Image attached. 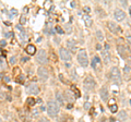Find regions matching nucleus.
<instances>
[{
	"mask_svg": "<svg viewBox=\"0 0 131 122\" xmlns=\"http://www.w3.org/2000/svg\"><path fill=\"white\" fill-rule=\"evenodd\" d=\"M127 40H128L129 44L131 45V35H128V36H127Z\"/></svg>",
	"mask_w": 131,
	"mask_h": 122,
	"instance_id": "nucleus-33",
	"label": "nucleus"
},
{
	"mask_svg": "<svg viewBox=\"0 0 131 122\" xmlns=\"http://www.w3.org/2000/svg\"><path fill=\"white\" fill-rule=\"evenodd\" d=\"M60 111V106L59 103L55 100H50L47 103V113L50 118H55L58 116V113Z\"/></svg>",
	"mask_w": 131,
	"mask_h": 122,
	"instance_id": "nucleus-1",
	"label": "nucleus"
},
{
	"mask_svg": "<svg viewBox=\"0 0 131 122\" xmlns=\"http://www.w3.org/2000/svg\"><path fill=\"white\" fill-rule=\"evenodd\" d=\"M64 99H66V100H68V101H70V102H72V101L74 100V96L72 95L69 91H67L64 93Z\"/></svg>",
	"mask_w": 131,
	"mask_h": 122,
	"instance_id": "nucleus-17",
	"label": "nucleus"
},
{
	"mask_svg": "<svg viewBox=\"0 0 131 122\" xmlns=\"http://www.w3.org/2000/svg\"><path fill=\"white\" fill-rule=\"evenodd\" d=\"M95 86H96V82L92 76H86L85 80L83 81V87H84V90L87 92L94 91Z\"/></svg>",
	"mask_w": 131,
	"mask_h": 122,
	"instance_id": "nucleus-3",
	"label": "nucleus"
},
{
	"mask_svg": "<svg viewBox=\"0 0 131 122\" xmlns=\"http://www.w3.org/2000/svg\"><path fill=\"white\" fill-rule=\"evenodd\" d=\"M0 122H2V119H1V118H0Z\"/></svg>",
	"mask_w": 131,
	"mask_h": 122,
	"instance_id": "nucleus-41",
	"label": "nucleus"
},
{
	"mask_svg": "<svg viewBox=\"0 0 131 122\" xmlns=\"http://www.w3.org/2000/svg\"><path fill=\"white\" fill-rule=\"evenodd\" d=\"M55 29H56V32H57V33H59V34H63V33H64V32H63V29L61 28L60 26H56V27H55Z\"/></svg>",
	"mask_w": 131,
	"mask_h": 122,
	"instance_id": "nucleus-25",
	"label": "nucleus"
},
{
	"mask_svg": "<svg viewBox=\"0 0 131 122\" xmlns=\"http://www.w3.org/2000/svg\"><path fill=\"white\" fill-rule=\"evenodd\" d=\"M6 69V63L3 61V59H0V72H2Z\"/></svg>",
	"mask_w": 131,
	"mask_h": 122,
	"instance_id": "nucleus-24",
	"label": "nucleus"
},
{
	"mask_svg": "<svg viewBox=\"0 0 131 122\" xmlns=\"http://www.w3.org/2000/svg\"><path fill=\"white\" fill-rule=\"evenodd\" d=\"M96 38H97L98 42H103L104 40V34H103L102 31H100V29L96 31Z\"/></svg>",
	"mask_w": 131,
	"mask_h": 122,
	"instance_id": "nucleus-21",
	"label": "nucleus"
},
{
	"mask_svg": "<svg viewBox=\"0 0 131 122\" xmlns=\"http://www.w3.org/2000/svg\"><path fill=\"white\" fill-rule=\"evenodd\" d=\"M5 80H6V82H9V81H10V80H9V77H8V76H6V79H5Z\"/></svg>",
	"mask_w": 131,
	"mask_h": 122,
	"instance_id": "nucleus-39",
	"label": "nucleus"
},
{
	"mask_svg": "<svg viewBox=\"0 0 131 122\" xmlns=\"http://www.w3.org/2000/svg\"><path fill=\"white\" fill-rule=\"evenodd\" d=\"M27 103H28V105H31V106H34V103H35L34 99H33V98H28L27 99Z\"/></svg>",
	"mask_w": 131,
	"mask_h": 122,
	"instance_id": "nucleus-28",
	"label": "nucleus"
},
{
	"mask_svg": "<svg viewBox=\"0 0 131 122\" xmlns=\"http://www.w3.org/2000/svg\"><path fill=\"white\" fill-rule=\"evenodd\" d=\"M37 75L42 81H47L49 77L48 70L46 68H44V66H41V68H38V70H37Z\"/></svg>",
	"mask_w": 131,
	"mask_h": 122,
	"instance_id": "nucleus-7",
	"label": "nucleus"
},
{
	"mask_svg": "<svg viewBox=\"0 0 131 122\" xmlns=\"http://www.w3.org/2000/svg\"><path fill=\"white\" fill-rule=\"evenodd\" d=\"M10 63L11 64H15L17 63V57H11L10 58Z\"/></svg>",
	"mask_w": 131,
	"mask_h": 122,
	"instance_id": "nucleus-27",
	"label": "nucleus"
},
{
	"mask_svg": "<svg viewBox=\"0 0 131 122\" xmlns=\"http://www.w3.org/2000/svg\"><path fill=\"white\" fill-rule=\"evenodd\" d=\"M36 61L38 62L39 64H45L48 61V57H47V53L44 49H41L39 53L36 55Z\"/></svg>",
	"mask_w": 131,
	"mask_h": 122,
	"instance_id": "nucleus-5",
	"label": "nucleus"
},
{
	"mask_svg": "<svg viewBox=\"0 0 131 122\" xmlns=\"http://www.w3.org/2000/svg\"><path fill=\"white\" fill-rule=\"evenodd\" d=\"M56 99H57V101L60 103V105H63V102H64V97L62 96V94L60 93V92H56Z\"/></svg>",
	"mask_w": 131,
	"mask_h": 122,
	"instance_id": "nucleus-16",
	"label": "nucleus"
},
{
	"mask_svg": "<svg viewBox=\"0 0 131 122\" xmlns=\"http://www.w3.org/2000/svg\"><path fill=\"white\" fill-rule=\"evenodd\" d=\"M79 122H84V121H83V120H80V121H79Z\"/></svg>",
	"mask_w": 131,
	"mask_h": 122,
	"instance_id": "nucleus-40",
	"label": "nucleus"
},
{
	"mask_svg": "<svg viewBox=\"0 0 131 122\" xmlns=\"http://www.w3.org/2000/svg\"><path fill=\"white\" fill-rule=\"evenodd\" d=\"M109 110H110L112 113H116V112H117V110H118V106H117V105H111V106H109Z\"/></svg>",
	"mask_w": 131,
	"mask_h": 122,
	"instance_id": "nucleus-23",
	"label": "nucleus"
},
{
	"mask_svg": "<svg viewBox=\"0 0 131 122\" xmlns=\"http://www.w3.org/2000/svg\"><path fill=\"white\" fill-rule=\"evenodd\" d=\"M26 53H27L28 55H34V54L36 53L35 46H34V45H27V47H26Z\"/></svg>",
	"mask_w": 131,
	"mask_h": 122,
	"instance_id": "nucleus-19",
	"label": "nucleus"
},
{
	"mask_svg": "<svg viewBox=\"0 0 131 122\" xmlns=\"http://www.w3.org/2000/svg\"><path fill=\"white\" fill-rule=\"evenodd\" d=\"M21 39L23 40V42H24L25 39H26V34H25V33H24V31L21 33Z\"/></svg>",
	"mask_w": 131,
	"mask_h": 122,
	"instance_id": "nucleus-30",
	"label": "nucleus"
},
{
	"mask_svg": "<svg viewBox=\"0 0 131 122\" xmlns=\"http://www.w3.org/2000/svg\"><path fill=\"white\" fill-rule=\"evenodd\" d=\"M38 122H49V121L47 120V118H44V117H43V118H41V119L38 120Z\"/></svg>",
	"mask_w": 131,
	"mask_h": 122,
	"instance_id": "nucleus-32",
	"label": "nucleus"
},
{
	"mask_svg": "<svg viewBox=\"0 0 131 122\" xmlns=\"http://www.w3.org/2000/svg\"><path fill=\"white\" fill-rule=\"evenodd\" d=\"M59 56L61 58V60L62 61H71V59H72V56H71V54H70V51H69L68 49H66V48L63 47H61L60 49H59Z\"/></svg>",
	"mask_w": 131,
	"mask_h": 122,
	"instance_id": "nucleus-6",
	"label": "nucleus"
},
{
	"mask_svg": "<svg viewBox=\"0 0 131 122\" xmlns=\"http://www.w3.org/2000/svg\"><path fill=\"white\" fill-rule=\"evenodd\" d=\"M26 92H27V94H30V95H37L39 93V87H38V85L35 83L28 84L26 86Z\"/></svg>",
	"mask_w": 131,
	"mask_h": 122,
	"instance_id": "nucleus-8",
	"label": "nucleus"
},
{
	"mask_svg": "<svg viewBox=\"0 0 131 122\" xmlns=\"http://www.w3.org/2000/svg\"><path fill=\"white\" fill-rule=\"evenodd\" d=\"M63 32L66 33V34H71L72 33V27H71V25L67 23L64 25V27H63Z\"/></svg>",
	"mask_w": 131,
	"mask_h": 122,
	"instance_id": "nucleus-22",
	"label": "nucleus"
},
{
	"mask_svg": "<svg viewBox=\"0 0 131 122\" xmlns=\"http://www.w3.org/2000/svg\"><path fill=\"white\" fill-rule=\"evenodd\" d=\"M114 16L118 22H121L126 19V13H125V11H122L121 9H116L114 12Z\"/></svg>",
	"mask_w": 131,
	"mask_h": 122,
	"instance_id": "nucleus-10",
	"label": "nucleus"
},
{
	"mask_svg": "<svg viewBox=\"0 0 131 122\" xmlns=\"http://www.w3.org/2000/svg\"><path fill=\"white\" fill-rule=\"evenodd\" d=\"M74 92H75V94H76V97H80V93H79V91L76 90L75 87H74Z\"/></svg>",
	"mask_w": 131,
	"mask_h": 122,
	"instance_id": "nucleus-35",
	"label": "nucleus"
},
{
	"mask_svg": "<svg viewBox=\"0 0 131 122\" xmlns=\"http://www.w3.org/2000/svg\"><path fill=\"white\" fill-rule=\"evenodd\" d=\"M101 56H102V59H103L105 64H108L109 62H110V54H109L108 50H103L101 53Z\"/></svg>",
	"mask_w": 131,
	"mask_h": 122,
	"instance_id": "nucleus-13",
	"label": "nucleus"
},
{
	"mask_svg": "<svg viewBox=\"0 0 131 122\" xmlns=\"http://www.w3.org/2000/svg\"><path fill=\"white\" fill-rule=\"evenodd\" d=\"M98 64H101V59L98 58L97 56H95V57L93 58V60H92V68L97 69V65Z\"/></svg>",
	"mask_w": 131,
	"mask_h": 122,
	"instance_id": "nucleus-18",
	"label": "nucleus"
},
{
	"mask_svg": "<svg viewBox=\"0 0 131 122\" xmlns=\"http://www.w3.org/2000/svg\"><path fill=\"white\" fill-rule=\"evenodd\" d=\"M118 119L120 121H126L127 120V112L125 111V110L119 111V113H118Z\"/></svg>",
	"mask_w": 131,
	"mask_h": 122,
	"instance_id": "nucleus-20",
	"label": "nucleus"
},
{
	"mask_svg": "<svg viewBox=\"0 0 131 122\" xmlns=\"http://www.w3.org/2000/svg\"><path fill=\"white\" fill-rule=\"evenodd\" d=\"M83 11H84V12H85L86 14H89V13L91 12V9H90V7H84V8H83Z\"/></svg>",
	"mask_w": 131,
	"mask_h": 122,
	"instance_id": "nucleus-29",
	"label": "nucleus"
},
{
	"mask_svg": "<svg viewBox=\"0 0 131 122\" xmlns=\"http://www.w3.org/2000/svg\"><path fill=\"white\" fill-rule=\"evenodd\" d=\"M100 97L103 101L106 102L108 100V97H109V92H108V88L106 86H103L100 91Z\"/></svg>",
	"mask_w": 131,
	"mask_h": 122,
	"instance_id": "nucleus-11",
	"label": "nucleus"
},
{
	"mask_svg": "<svg viewBox=\"0 0 131 122\" xmlns=\"http://www.w3.org/2000/svg\"><path fill=\"white\" fill-rule=\"evenodd\" d=\"M0 44H1V46L3 47V46H6V42L5 40H1V42H0Z\"/></svg>",
	"mask_w": 131,
	"mask_h": 122,
	"instance_id": "nucleus-38",
	"label": "nucleus"
},
{
	"mask_svg": "<svg viewBox=\"0 0 131 122\" xmlns=\"http://www.w3.org/2000/svg\"><path fill=\"white\" fill-rule=\"evenodd\" d=\"M117 51L119 54V56L121 58H126L127 57V54H128V49H127V47L125 45H117Z\"/></svg>",
	"mask_w": 131,
	"mask_h": 122,
	"instance_id": "nucleus-12",
	"label": "nucleus"
},
{
	"mask_svg": "<svg viewBox=\"0 0 131 122\" xmlns=\"http://www.w3.org/2000/svg\"><path fill=\"white\" fill-rule=\"evenodd\" d=\"M126 66H128L129 70H131V57L127 58V65Z\"/></svg>",
	"mask_w": 131,
	"mask_h": 122,
	"instance_id": "nucleus-26",
	"label": "nucleus"
},
{
	"mask_svg": "<svg viewBox=\"0 0 131 122\" xmlns=\"http://www.w3.org/2000/svg\"><path fill=\"white\" fill-rule=\"evenodd\" d=\"M107 26H108L109 31H110L111 33H114V34H118V33H120V27L117 25V23H115V22L108 21L107 22Z\"/></svg>",
	"mask_w": 131,
	"mask_h": 122,
	"instance_id": "nucleus-9",
	"label": "nucleus"
},
{
	"mask_svg": "<svg viewBox=\"0 0 131 122\" xmlns=\"http://www.w3.org/2000/svg\"><path fill=\"white\" fill-rule=\"evenodd\" d=\"M67 47L70 49L71 51H76V48H78V44L74 39H68L67 40Z\"/></svg>",
	"mask_w": 131,
	"mask_h": 122,
	"instance_id": "nucleus-14",
	"label": "nucleus"
},
{
	"mask_svg": "<svg viewBox=\"0 0 131 122\" xmlns=\"http://www.w3.org/2000/svg\"><path fill=\"white\" fill-rule=\"evenodd\" d=\"M38 113H39V110H38V109H35L34 111H33V116H34V117H37Z\"/></svg>",
	"mask_w": 131,
	"mask_h": 122,
	"instance_id": "nucleus-31",
	"label": "nucleus"
},
{
	"mask_svg": "<svg viewBox=\"0 0 131 122\" xmlns=\"http://www.w3.org/2000/svg\"><path fill=\"white\" fill-rule=\"evenodd\" d=\"M109 76H110L111 81L115 84H117V85L121 84V82H122L121 73H120V70L118 69V66H112L110 69V72H109Z\"/></svg>",
	"mask_w": 131,
	"mask_h": 122,
	"instance_id": "nucleus-2",
	"label": "nucleus"
},
{
	"mask_svg": "<svg viewBox=\"0 0 131 122\" xmlns=\"http://www.w3.org/2000/svg\"><path fill=\"white\" fill-rule=\"evenodd\" d=\"M59 77L61 79V82H62V83H66V81L63 80V75H62V74H60V75H59Z\"/></svg>",
	"mask_w": 131,
	"mask_h": 122,
	"instance_id": "nucleus-37",
	"label": "nucleus"
},
{
	"mask_svg": "<svg viewBox=\"0 0 131 122\" xmlns=\"http://www.w3.org/2000/svg\"><path fill=\"white\" fill-rule=\"evenodd\" d=\"M83 21H84V23L86 25V27H91L93 24V20L91 19L90 15H87V14H85V15H83Z\"/></svg>",
	"mask_w": 131,
	"mask_h": 122,
	"instance_id": "nucleus-15",
	"label": "nucleus"
},
{
	"mask_svg": "<svg viewBox=\"0 0 131 122\" xmlns=\"http://www.w3.org/2000/svg\"><path fill=\"white\" fill-rule=\"evenodd\" d=\"M78 61L83 68H86L89 65V57H87V54L85 50H81L78 54Z\"/></svg>",
	"mask_w": 131,
	"mask_h": 122,
	"instance_id": "nucleus-4",
	"label": "nucleus"
},
{
	"mask_svg": "<svg viewBox=\"0 0 131 122\" xmlns=\"http://www.w3.org/2000/svg\"><path fill=\"white\" fill-rule=\"evenodd\" d=\"M25 21H26V20H25V18H22V19L20 20V23H21V24H24Z\"/></svg>",
	"mask_w": 131,
	"mask_h": 122,
	"instance_id": "nucleus-34",
	"label": "nucleus"
},
{
	"mask_svg": "<svg viewBox=\"0 0 131 122\" xmlns=\"http://www.w3.org/2000/svg\"><path fill=\"white\" fill-rule=\"evenodd\" d=\"M90 106H91V105H90V103H89V102H86V103H85V105H84V108H85V109L87 110V109H89V108H90Z\"/></svg>",
	"mask_w": 131,
	"mask_h": 122,
	"instance_id": "nucleus-36",
	"label": "nucleus"
}]
</instances>
